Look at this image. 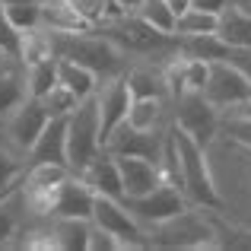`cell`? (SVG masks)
Segmentation results:
<instances>
[{
  "label": "cell",
  "instance_id": "cell-25",
  "mask_svg": "<svg viewBox=\"0 0 251 251\" xmlns=\"http://www.w3.org/2000/svg\"><path fill=\"white\" fill-rule=\"evenodd\" d=\"M25 83H29V96L42 99L51 86L57 83V57H38V61L25 64Z\"/></svg>",
  "mask_w": 251,
  "mask_h": 251
},
{
  "label": "cell",
  "instance_id": "cell-22",
  "mask_svg": "<svg viewBox=\"0 0 251 251\" xmlns=\"http://www.w3.org/2000/svg\"><path fill=\"white\" fill-rule=\"evenodd\" d=\"M178 51L184 57H197V61H226L229 45L223 42L216 32H201V35H178Z\"/></svg>",
  "mask_w": 251,
  "mask_h": 251
},
{
  "label": "cell",
  "instance_id": "cell-37",
  "mask_svg": "<svg viewBox=\"0 0 251 251\" xmlns=\"http://www.w3.org/2000/svg\"><path fill=\"white\" fill-rule=\"evenodd\" d=\"M111 3L118 6V13H137V6H140L143 0H111Z\"/></svg>",
  "mask_w": 251,
  "mask_h": 251
},
{
  "label": "cell",
  "instance_id": "cell-30",
  "mask_svg": "<svg viewBox=\"0 0 251 251\" xmlns=\"http://www.w3.org/2000/svg\"><path fill=\"white\" fill-rule=\"evenodd\" d=\"M3 10H6V19L23 35L42 25V3H3Z\"/></svg>",
  "mask_w": 251,
  "mask_h": 251
},
{
  "label": "cell",
  "instance_id": "cell-23",
  "mask_svg": "<svg viewBox=\"0 0 251 251\" xmlns=\"http://www.w3.org/2000/svg\"><path fill=\"white\" fill-rule=\"evenodd\" d=\"M89 226H92V220L54 216V226H51V242H54V248H64V251H86V242H89Z\"/></svg>",
  "mask_w": 251,
  "mask_h": 251
},
{
  "label": "cell",
  "instance_id": "cell-3",
  "mask_svg": "<svg viewBox=\"0 0 251 251\" xmlns=\"http://www.w3.org/2000/svg\"><path fill=\"white\" fill-rule=\"evenodd\" d=\"M102 153V121H99V99L96 92L76 102L67 115V166L74 175L89 166Z\"/></svg>",
  "mask_w": 251,
  "mask_h": 251
},
{
  "label": "cell",
  "instance_id": "cell-20",
  "mask_svg": "<svg viewBox=\"0 0 251 251\" xmlns=\"http://www.w3.org/2000/svg\"><path fill=\"white\" fill-rule=\"evenodd\" d=\"M124 80H127V89L134 99H169V86H166V76H162V67H130L124 70Z\"/></svg>",
  "mask_w": 251,
  "mask_h": 251
},
{
  "label": "cell",
  "instance_id": "cell-38",
  "mask_svg": "<svg viewBox=\"0 0 251 251\" xmlns=\"http://www.w3.org/2000/svg\"><path fill=\"white\" fill-rule=\"evenodd\" d=\"M166 3L172 6V13H175V16H181V13L191 6V0H166Z\"/></svg>",
  "mask_w": 251,
  "mask_h": 251
},
{
  "label": "cell",
  "instance_id": "cell-1",
  "mask_svg": "<svg viewBox=\"0 0 251 251\" xmlns=\"http://www.w3.org/2000/svg\"><path fill=\"white\" fill-rule=\"evenodd\" d=\"M48 35H51L54 57H70V61L83 64L99 80H111V76H121L127 70V54L115 42L99 35L96 29H89V32H48Z\"/></svg>",
  "mask_w": 251,
  "mask_h": 251
},
{
  "label": "cell",
  "instance_id": "cell-40",
  "mask_svg": "<svg viewBox=\"0 0 251 251\" xmlns=\"http://www.w3.org/2000/svg\"><path fill=\"white\" fill-rule=\"evenodd\" d=\"M232 3H235V6H239V10H245V13H248V16H251V0H232Z\"/></svg>",
  "mask_w": 251,
  "mask_h": 251
},
{
  "label": "cell",
  "instance_id": "cell-7",
  "mask_svg": "<svg viewBox=\"0 0 251 251\" xmlns=\"http://www.w3.org/2000/svg\"><path fill=\"white\" fill-rule=\"evenodd\" d=\"M124 207L130 210L137 223L143 229H153L156 223L169 220V216L181 213L188 207V197L181 194V188H175L172 181H162L159 188H153L150 194H140V197H124Z\"/></svg>",
  "mask_w": 251,
  "mask_h": 251
},
{
  "label": "cell",
  "instance_id": "cell-16",
  "mask_svg": "<svg viewBox=\"0 0 251 251\" xmlns=\"http://www.w3.org/2000/svg\"><path fill=\"white\" fill-rule=\"evenodd\" d=\"M29 96L25 83V61L19 54H0V118H6Z\"/></svg>",
  "mask_w": 251,
  "mask_h": 251
},
{
  "label": "cell",
  "instance_id": "cell-39",
  "mask_svg": "<svg viewBox=\"0 0 251 251\" xmlns=\"http://www.w3.org/2000/svg\"><path fill=\"white\" fill-rule=\"evenodd\" d=\"M229 115H245V118H251V96H248L242 105H235V108L229 111Z\"/></svg>",
  "mask_w": 251,
  "mask_h": 251
},
{
  "label": "cell",
  "instance_id": "cell-24",
  "mask_svg": "<svg viewBox=\"0 0 251 251\" xmlns=\"http://www.w3.org/2000/svg\"><path fill=\"white\" fill-rule=\"evenodd\" d=\"M57 83L67 86L76 99H86V96H92V92L99 89V76L92 74L89 67L70 61V57H57Z\"/></svg>",
  "mask_w": 251,
  "mask_h": 251
},
{
  "label": "cell",
  "instance_id": "cell-8",
  "mask_svg": "<svg viewBox=\"0 0 251 251\" xmlns=\"http://www.w3.org/2000/svg\"><path fill=\"white\" fill-rule=\"evenodd\" d=\"M203 99L220 111H232L235 105H242L251 96V83L239 67H232L229 61H213L210 64L207 83H203Z\"/></svg>",
  "mask_w": 251,
  "mask_h": 251
},
{
  "label": "cell",
  "instance_id": "cell-17",
  "mask_svg": "<svg viewBox=\"0 0 251 251\" xmlns=\"http://www.w3.org/2000/svg\"><path fill=\"white\" fill-rule=\"evenodd\" d=\"M80 178L92 188V194L124 201V184H121V169H118V159L111 153H105V150L80 172Z\"/></svg>",
  "mask_w": 251,
  "mask_h": 251
},
{
  "label": "cell",
  "instance_id": "cell-2",
  "mask_svg": "<svg viewBox=\"0 0 251 251\" xmlns=\"http://www.w3.org/2000/svg\"><path fill=\"white\" fill-rule=\"evenodd\" d=\"M169 137L175 143V153H178V166H181V191L188 197V203L194 207H207V210H220V191H216L213 181V172H210L207 162V147H201L197 140H191L181 127L172 124Z\"/></svg>",
  "mask_w": 251,
  "mask_h": 251
},
{
  "label": "cell",
  "instance_id": "cell-13",
  "mask_svg": "<svg viewBox=\"0 0 251 251\" xmlns=\"http://www.w3.org/2000/svg\"><path fill=\"white\" fill-rule=\"evenodd\" d=\"M118 169H121V184H124V197H140L150 194L153 188H159L166 178L156 159H143V156H115Z\"/></svg>",
  "mask_w": 251,
  "mask_h": 251
},
{
  "label": "cell",
  "instance_id": "cell-29",
  "mask_svg": "<svg viewBox=\"0 0 251 251\" xmlns=\"http://www.w3.org/2000/svg\"><path fill=\"white\" fill-rule=\"evenodd\" d=\"M201 32H216V16L213 13H203V10H188L181 16H175V35H201Z\"/></svg>",
  "mask_w": 251,
  "mask_h": 251
},
{
  "label": "cell",
  "instance_id": "cell-15",
  "mask_svg": "<svg viewBox=\"0 0 251 251\" xmlns=\"http://www.w3.org/2000/svg\"><path fill=\"white\" fill-rule=\"evenodd\" d=\"M92 188L83 181L80 175H70L67 181H61V188L54 191V203H51V216H74V220H89L92 216Z\"/></svg>",
  "mask_w": 251,
  "mask_h": 251
},
{
  "label": "cell",
  "instance_id": "cell-4",
  "mask_svg": "<svg viewBox=\"0 0 251 251\" xmlns=\"http://www.w3.org/2000/svg\"><path fill=\"white\" fill-rule=\"evenodd\" d=\"M92 29L99 35H105L108 42H115L124 54H159L166 48H178V35H166V32L153 29L137 13H121V16L102 19Z\"/></svg>",
  "mask_w": 251,
  "mask_h": 251
},
{
  "label": "cell",
  "instance_id": "cell-14",
  "mask_svg": "<svg viewBox=\"0 0 251 251\" xmlns=\"http://www.w3.org/2000/svg\"><path fill=\"white\" fill-rule=\"evenodd\" d=\"M25 159H29V166H38V162H61V166H67V115L48 118L45 130L29 147Z\"/></svg>",
  "mask_w": 251,
  "mask_h": 251
},
{
  "label": "cell",
  "instance_id": "cell-27",
  "mask_svg": "<svg viewBox=\"0 0 251 251\" xmlns=\"http://www.w3.org/2000/svg\"><path fill=\"white\" fill-rule=\"evenodd\" d=\"M23 156H25V153H19L16 147H13V150L0 147V197H3V194H10V191H13V184H16L19 178L25 175L29 162H25Z\"/></svg>",
  "mask_w": 251,
  "mask_h": 251
},
{
  "label": "cell",
  "instance_id": "cell-11",
  "mask_svg": "<svg viewBox=\"0 0 251 251\" xmlns=\"http://www.w3.org/2000/svg\"><path fill=\"white\" fill-rule=\"evenodd\" d=\"M48 118L51 115H48V108L42 105V99L25 96L23 102L6 115V137H10V143L19 150V153H29V147L38 140V134L45 130Z\"/></svg>",
  "mask_w": 251,
  "mask_h": 251
},
{
  "label": "cell",
  "instance_id": "cell-18",
  "mask_svg": "<svg viewBox=\"0 0 251 251\" xmlns=\"http://www.w3.org/2000/svg\"><path fill=\"white\" fill-rule=\"evenodd\" d=\"M42 29H48V32H89L92 23L74 6V0H42Z\"/></svg>",
  "mask_w": 251,
  "mask_h": 251
},
{
  "label": "cell",
  "instance_id": "cell-33",
  "mask_svg": "<svg viewBox=\"0 0 251 251\" xmlns=\"http://www.w3.org/2000/svg\"><path fill=\"white\" fill-rule=\"evenodd\" d=\"M220 124H223V130H226L229 140H235V143H242L245 150H251V118H245V115H226V118H220Z\"/></svg>",
  "mask_w": 251,
  "mask_h": 251
},
{
  "label": "cell",
  "instance_id": "cell-5",
  "mask_svg": "<svg viewBox=\"0 0 251 251\" xmlns=\"http://www.w3.org/2000/svg\"><path fill=\"white\" fill-rule=\"evenodd\" d=\"M147 242L150 248H216L220 245L216 226L191 207H184L181 213L147 229Z\"/></svg>",
  "mask_w": 251,
  "mask_h": 251
},
{
  "label": "cell",
  "instance_id": "cell-21",
  "mask_svg": "<svg viewBox=\"0 0 251 251\" xmlns=\"http://www.w3.org/2000/svg\"><path fill=\"white\" fill-rule=\"evenodd\" d=\"M169 99H130L127 124L137 130H169Z\"/></svg>",
  "mask_w": 251,
  "mask_h": 251
},
{
  "label": "cell",
  "instance_id": "cell-35",
  "mask_svg": "<svg viewBox=\"0 0 251 251\" xmlns=\"http://www.w3.org/2000/svg\"><path fill=\"white\" fill-rule=\"evenodd\" d=\"M226 61L232 64V67H239L242 74L248 76V83H251V48H229Z\"/></svg>",
  "mask_w": 251,
  "mask_h": 251
},
{
  "label": "cell",
  "instance_id": "cell-32",
  "mask_svg": "<svg viewBox=\"0 0 251 251\" xmlns=\"http://www.w3.org/2000/svg\"><path fill=\"white\" fill-rule=\"evenodd\" d=\"M0 54H19L23 57V32L6 19L3 3H0Z\"/></svg>",
  "mask_w": 251,
  "mask_h": 251
},
{
  "label": "cell",
  "instance_id": "cell-10",
  "mask_svg": "<svg viewBox=\"0 0 251 251\" xmlns=\"http://www.w3.org/2000/svg\"><path fill=\"white\" fill-rule=\"evenodd\" d=\"M169 130H137L127 121H121L108 137H105L102 150L111 156H143V159L159 162L162 147H166Z\"/></svg>",
  "mask_w": 251,
  "mask_h": 251
},
{
  "label": "cell",
  "instance_id": "cell-9",
  "mask_svg": "<svg viewBox=\"0 0 251 251\" xmlns=\"http://www.w3.org/2000/svg\"><path fill=\"white\" fill-rule=\"evenodd\" d=\"M96 226L108 229L111 235L124 242V248H150L147 242V229L130 216V210L124 207V201H115V197H102L96 194L92 201V216H89Z\"/></svg>",
  "mask_w": 251,
  "mask_h": 251
},
{
  "label": "cell",
  "instance_id": "cell-19",
  "mask_svg": "<svg viewBox=\"0 0 251 251\" xmlns=\"http://www.w3.org/2000/svg\"><path fill=\"white\" fill-rule=\"evenodd\" d=\"M216 35L229 48H251V16L229 0L223 6V13L216 16Z\"/></svg>",
  "mask_w": 251,
  "mask_h": 251
},
{
  "label": "cell",
  "instance_id": "cell-12",
  "mask_svg": "<svg viewBox=\"0 0 251 251\" xmlns=\"http://www.w3.org/2000/svg\"><path fill=\"white\" fill-rule=\"evenodd\" d=\"M96 99H99V121H102V143L111 130L118 127L121 121H127V108H130V89H127V80L121 76H111V80L99 83L96 89Z\"/></svg>",
  "mask_w": 251,
  "mask_h": 251
},
{
  "label": "cell",
  "instance_id": "cell-26",
  "mask_svg": "<svg viewBox=\"0 0 251 251\" xmlns=\"http://www.w3.org/2000/svg\"><path fill=\"white\" fill-rule=\"evenodd\" d=\"M25 203L23 191H10V194L0 197V248L10 245L13 235L19 232V223H23V216H19V207Z\"/></svg>",
  "mask_w": 251,
  "mask_h": 251
},
{
  "label": "cell",
  "instance_id": "cell-36",
  "mask_svg": "<svg viewBox=\"0 0 251 251\" xmlns=\"http://www.w3.org/2000/svg\"><path fill=\"white\" fill-rule=\"evenodd\" d=\"M229 0H191V6L194 10H203V13H213V16H220L223 6H226Z\"/></svg>",
  "mask_w": 251,
  "mask_h": 251
},
{
  "label": "cell",
  "instance_id": "cell-28",
  "mask_svg": "<svg viewBox=\"0 0 251 251\" xmlns=\"http://www.w3.org/2000/svg\"><path fill=\"white\" fill-rule=\"evenodd\" d=\"M137 16L147 19L153 29L166 32V35H175V13H172V6L166 0H143V3L137 6Z\"/></svg>",
  "mask_w": 251,
  "mask_h": 251
},
{
  "label": "cell",
  "instance_id": "cell-31",
  "mask_svg": "<svg viewBox=\"0 0 251 251\" xmlns=\"http://www.w3.org/2000/svg\"><path fill=\"white\" fill-rule=\"evenodd\" d=\"M76 102H80V99H76L74 92L67 89V86H61V83H54V86H51V89L42 96V105L48 108L51 118H54V115H70V111L76 108Z\"/></svg>",
  "mask_w": 251,
  "mask_h": 251
},
{
  "label": "cell",
  "instance_id": "cell-6",
  "mask_svg": "<svg viewBox=\"0 0 251 251\" xmlns=\"http://www.w3.org/2000/svg\"><path fill=\"white\" fill-rule=\"evenodd\" d=\"M172 102H175V127H181L201 147H210L220 130V108H213L201 92H181Z\"/></svg>",
  "mask_w": 251,
  "mask_h": 251
},
{
  "label": "cell",
  "instance_id": "cell-34",
  "mask_svg": "<svg viewBox=\"0 0 251 251\" xmlns=\"http://www.w3.org/2000/svg\"><path fill=\"white\" fill-rule=\"evenodd\" d=\"M86 251H124V242L118 239V235H111L108 229L96 226L92 223L89 226V242H86Z\"/></svg>",
  "mask_w": 251,
  "mask_h": 251
}]
</instances>
